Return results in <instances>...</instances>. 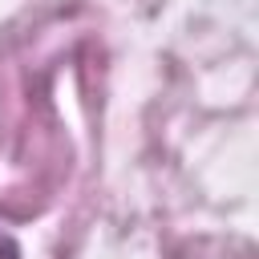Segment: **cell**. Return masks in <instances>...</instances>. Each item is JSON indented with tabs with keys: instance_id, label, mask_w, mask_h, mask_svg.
<instances>
[{
	"instance_id": "1",
	"label": "cell",
	"mask_w": 259,
	"mask_h": 259,
	"mask_svg": "<svg viewBox=\"0 0 259 259\" xmlns=\"http://www.w3.org/2000/svg\"><path fill=\"white\" fill-rule=\"evenodd\" d=\"M0 255H4V259H16V247H12V239H4V235H0Z\"/></svg>"
}]
</instances>
